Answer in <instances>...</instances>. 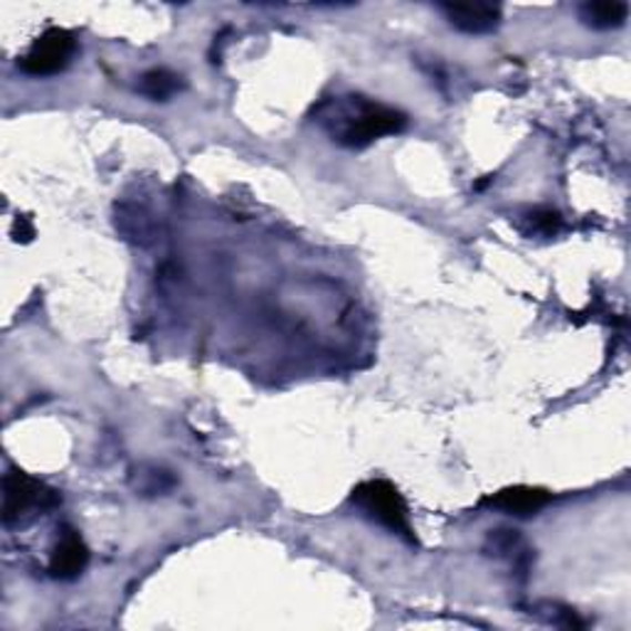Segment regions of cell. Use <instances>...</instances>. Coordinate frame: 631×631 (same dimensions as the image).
Returning <instances> with one entry per match:
<instances>
[{
    "instance_id": "obj_2",
    "label": "cell",
    "mask_w": 631,
    "mask_h": 631,
    "mask_svg": "<svg viewBox=\"0 0 631 631\" xmlns=\"http://www.w3.org/2000/svg\"><path fill=\"white\" fill-rule=\"evenodd\" d=\"M353 506H358L360 511L368 516L375 523L390 530V533L400 536L409 546H417L415 528L409 523V511L403 493L395 489L390 481L375 479L360 484L350 496Z\"/></svg>"
},
{
    "instance_id": "obj_8",
    "label": "cell",
    "mask_w": 631,
    "mask_h": 631,
    "mask_svg": "<svg viewBox=\"0 0 631 631\" xmlns=\"http://www.w3.org/2000/svg\"><path fill=\"white\" fill-rule=\"evenodd\" d=\"M578 16L582 26L592 30H617L627 23L629 6L619 0H594V3H582Z\"/></svg>"
},
{
    "instance_id": "obj_1",
    "label": "cell",
    "mask_w": 631,
    "mask_h": 631,
    "mask_svg": "<svg viewBox=\"0 0 631 631\" xmlns=\"http://www.w3.org/2000/svg\"><path fill=\"white\" fill-rule=\"evenodd\" d=\"M407 116L393 106L368 102L363 96H348L336 104V114L330 116L334 139L348 149H363L387 134H400Z\"/></svg>"
},
{
    "instance_id": "obj_6",
    "label": "cell",
    "mask_w": 631,
    "mask_h": 631,
    "mask_svg": "<svg viewBox=\"0 0 631 631\" xmlns=\"http://www.w3.org/2000/svg\"><path fill=\"white\" fill-rule=\"evenodd\" d=\"M90 562V548L74 528H62V536L50 556V574L54 580H77Z\"/></svg>"
},
{
    "instance_id": "obj_12",
    "label": "cell",
    "mask_w": 631,
    "mask_h": 631,
    "mask_svg": "<svg viewBox=\"0 0 631 631\" xmlns=\"http://www.w3.org/2000/svg\"><path fill=\"white\" fill-rule=\"evenodd\" d=\"M13 237H16V242H32V237H35V225H32L30 217H26V215L16 217Z\"/></svg>"
},
{
    "instance_id": "obj_4",
    "label": "cell",
    "mask_w": 631,
    "mask_h": 631,
    "mask_svg": "<svg viewBox=\"0 0 631 631\" xmlns=\"http://www.w3.org/2000/svg\"><path fill=\"white\" fill-rule=\"evenodd\" d=\"M77 40L72 32L64 28H50L18 60V68L28 77H52L70 68Z\"/></svg>"
},
{
    "instance_id": "obj_10",
    "label": "cell",
    "mask_w": 631,
    "mask_h": 631,
    "mask_svg": "<svg viewBox=\"0 0 631 631\" xmlns=\"http://www.w3.org/2000/svg\"><path fill=\"white\" fill-rule=\"evenodd\" d=\"M523 220H526V227H523L526 235L552 237L560 230V225H562L560 213H556V210H546V207L530 210V213L523 215Z\"/></svg>"
},
{
    "instance_id": "obj_3",
    "label": "cell",
    "mask_w": 631,
    "mask_h": 631,
    "mask_svg": "<svg viewBox=\"0 0 631 631\" xmlns=\"http://www.w3.org/2000/svg\"><path fill=\"white\" fill-rule=\"evenodd\" d=\"M60 503L58 491H52L26 471L10 469L3 479V523L16 526L32 513H45Z\"/></svg>"
},
{
    "instance_id": "obj_11",
    "label": "cell",
    "mask_w": 631,
    "mask_h": 631,
    "mask_svg": "<svg viewBox=\"0 0 631 631\" xmlns=\"http://www.w3.org/2000/svg\"><path fill=\"white\" fill-rule=\"evenodd\" d=\"M175 486V479L163 469H149V471H141L139 474V484L136 489L143 496H156V493H165L171 491Z\"/></svg>"
},
{
    "instance_id": "obj_9",
    "label": "cell",
    "mask_w": 631,
    "mask_h": 631,
    "mask_svg": "<svg viewBox=\"0 0 631 631\" xmlns=\"http://www.w3.org/2000/svg\"><path fill=\"white\" fill-rule=\"evenodd\" d=\"M181 77L171 70H151L141 77L139 92L151 99V102H169V99L181 92Z\"/></svg>"
},
{
    "instance_id": "obj_7",
    "label": "cell",
    "mask_w": 631,
    "mask_h": 631,
    "mask_svg": "<svg viewBox=\"0 0 631 631\" xmlns=\"http://www.w3.org/2000/svg\"><path fill=\"white\" fill-rule=\"evenodd\" d=\"M552 501V493L546 489H536V486H511V489H501L493 496H486L481 506L496 508L508 516H536Z\"/></svg>"
},
{
    "instance_id": "obj_5",
    "label": "cell",
    "mask_w": 631,
    "mask_h": 631,
    "mask_svg": "<svg viewBox=\"0 0 631 631\" xmlns=\"http://www.w3.org/2000/svg\"><path fill=\"white\" fill-rule=\"evenodd\" d=\"M441 16L447 18V23L467 32V35H489L501 26V8L491 3H441Z\"/></svg>"
}]
</instances>
